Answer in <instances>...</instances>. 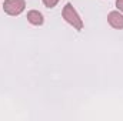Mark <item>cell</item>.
Returning a JSON list of instances; mask_svg holds the SVG:
<instances>
[{
	"mask_svg": "<svg viewBox=\"0 0 123 121\" xmlns=\"http://www.w3.org/2000/svg\"><path fill=\"white\" fill-rule=\"evenodd\" d=\"M62 16H63V19H64L69 24H72L76 30H82V29H83V22H82L79 13L74 10V7H73L70 3H67V4L63 7Z\"/></svg>",
	"mask_w": 123,
	"mask_h": 121,
	"instance_id": "1",
	"label": "cell"
},
{
	"mask_svg": "<svg viewBox=\"0 0 123 121\" xmlns=\"http://www.w3.org/2000/svg\"><path fill=\"white\" fill-rule=\"evenodd\" d=\"M107 22L113 29H123V14L119 11H110L107 16Z\"/></svg>",
	"mask_w": 123,
	"mask_h": 121,
	"instance_id": "3",
	"label": "cell"
},
{
	"mask_svg": "<svg viewBox=\"0 0 123 121\" xmlns=\"http://www.w3.org/2000/svg\"><path fill=\"white\" fill-rule=\"evenodd\" d=\"M26 7L25 0H4L3 3V10L9 16H19Z\"/></svg>",
	"mask_w": 123,
	"mask_h": 121,
	"instance_id": "2",
	"label": "cell"
},
{
	"mask_svg": "<svg viewBox=\"0 0 123 121\" xmlns=\"http://www.w3.org/2000/svg\"><path fill=\"white\" fill-rule=\"evenodd\" d=\"M116 7L123 13V0H116Z\"/></svg>",
	"mask_w": 123,
	"mask_h": 121,
	"instance_id": "6",
	"label": "cell"
},
{
	"mask_svg": "<svg viewBox=\"0 0 123 121\" xmlns=\"http://www.w3.org/2000/svg\"><path fill=\"white\" fill-rule=\"evenodd\" d=\"M57 3H59V0H43V4H44L46 7H49V9L55 7Z\"/></svg>",
	"mask_w": 123,
	"mask_h": 121,
	"instance_id": "5",
	"label": "cell"
},
{
	"mask_svg": "<svg viewBox=\"0 0 123 121\" xmlns=\"http://www.w3.org/2000/svg\"><path fill=\"white\" fill-rule=\"evenodd\" d=\"M27 20H29V23L33 24V26H42L44 23L43 14L40 11H37V10H30L27 13Z\"/></svg>",
	"mask_w": 123,
	"mask_h": 121,
	"instance_id": "4",
	"label": "cell"
}]
</instances>
